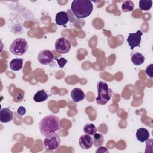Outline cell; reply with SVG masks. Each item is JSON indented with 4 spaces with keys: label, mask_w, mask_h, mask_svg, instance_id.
<instances>
[{
    "label": "cell",
    "mask_w": 153,
    "mask_h": 153,
    "mask_svg": "<svg viewBox=\"0 0 153 153\" xmlns=\"http://www.w3.org/2000/svg\"><path fill=\"white\" fill-rule=\"evenodd\" d=\"M39 128L41 134L44 136L53 133H56L61 129L60 119L54 115H48L40 121Z\"/></svg>",
    "instance_id": "6da1fadb"
},
{
    "label": "cell",
    "mask_w": 153,
    "mask_h": 153,
    "mask_svg": "<svg viewBox=\"0 0 153 153\" xmlns=\"http://www.w3.org/2000/svg\"><path fill=\"white\" fill-rule=\"evenodd\" d=\"M75 17L83 19L89 16L93 11V4L89 0H74L71 6Z\"/></svg>",
    "instance_id": "7a4b0ae2"
},
{
    "label": "cell",
    "mask_w": 153,
    "mask_h": 153,
    "mask_svg": "<svg viewBox=\"0 0 153 153\" xmlns=\"http://www.w3.org/2000/svg\"><path fill=\"white\" fill-rule=\"evenodd\" d=\"M97 88L98 94L96 99V103L101 105L106 104L112 97V90L104 81H99L97 84Z\"/></svg>",
    "instance_id": "3957f363"
},
{
    "label": "cell",
    "mask_w": 153,
    "mask_h": 153,
    "mask_svg": "<svg viewBox=\"0 0 153 153\" xmlns=\"http://www.w3.org/2000/svg\"><path fill=\"white\" fill-rule=\"evenodd\" d=\"M28 49L27 41L22 38L14 39L9 47L11 53L16 56H22L25 54Z\"/></svg>",
    "instance_id": "277c9868"
},
{
    "label": "cell",
    "mask_w": 153,
    "mask_h": 153,
    "mask_svg": "<svg viewBox=\"0 0 153 153\" xmlns=\"http://www.w3.org/2000/svg\"><path fill=\"white\" fill-rule=\"evenodd\" d=\"M43 145L44 148L47 151H54L57 149L60 145V136L56 133H53L46 136Z\"/></svg>",
    "instance_id": "5b68a950"
},
{
    "label": "cell",
    "mask_w": 153,
    "mask_h": 153,
    "mask_svg": "<svg viewBox=\"0 0 153 153\" xmlns=\"http://www.w3.org/2000/svg\"><path fill=\"white\" fill-rule=\"evenodd\" d=\"M55 50L60 54H66L69 51L71 47L70 41L65 37L58 38L55 42Z\"/></svg>",
    "instance_id": "8992f818"
},
{
    "label": "cell",
    "mask_w": 153,
    "mask_h": 153,
    "mask_svg": "<svg viewBox=\"0 0 153 153\" xmlns=\"http://www.w3.org/2000/svg\"><path fill=\"white\" fill-rule=\"evenodd\" d=\"M54 55L49 50H42L38 54L37 59L38 62L43 65H47L54 60Z\"/></svg>",
    "instance_id": "52a82bcc"
},
{
    "label": "cell",
    "mask_w": 153,
    "mask_h": 153,
    "mask_svg": "<svg viewBox=\"0 0 153 153\" xmlns=\"http://www.w3.org/2000/svg\"><path fill=\"white\" fill-rule=\"evenodd\" d=\"M142 35L143 33L140 30H137L136 33H129L128 38H127V41L128 42L131 50H133L134 47L140 45L141 42V36Z\"/></svg>",
    "instance_id": "ba28073f"
},
{
    "label": "cell",
    "mask_w": 153,
    "mask_h": 153,
    "mask_svg": "<svg viewBox=\"0 0 153 153\" xmlns=\"http://www.w3.org/2000/svg\"><path fill=\"white\" fill-rule=\"evenodd\" d=\"M79 144L82 149H89L93 145V139L91 137V136L85 134L79 137Z\"/></svg>",
    "instance_id": "9c48e42d"
},
{
    "label": "cell",
    "mask_w": 153,
    "mask_h": 153,
    "mask_svg": "<svg viewBox=\"0 0 153 153\" xmlns=\"http://www.w3.org/2000/svg\"><path fill=\"white\" fill-rule=\"evenodd\" d=\"M13 119V112L8 108H2L0 110V121L7 123L11 121Z\"/></svg>",
    "instance_id": "30bf717a"
},
{
    "label": "cell",
    "mask_w": 153,
    "mask_h": 153,
    "mask_svg": "<svg viewBox=\"0 0 153 153\" xmlns=\"http://www.w3.org/2000/svg\"><path fill=\"white\" fill-rule=\"evenodd\" d=\"M71 97L74 102L78 103L82 100L85 97V93L79 88H74L71 93Z\"/></svg>",
    "instance_id": "8fae6325"
},
{
    "label": "cell",
    "mask_w": 153,
    "mask_h": 153,
    "mask_svg": "<svg viewBox=\"0 0 153 153\" xmlns=\"http://www.w3.org/2000/svg\"><path fill=\"white\" fill-rule=\"evenodd\" d=\"M69 16L65 11H60L56 15V23L59 26L65 25L69 21Z\"/></svg>",
    "instance_id": "7c38bea8"
},
{
    "label": "cell",
    "mask_w": 153,
    "mask_h": 153,
    "mask_svg": "<svg viewBox=\"0 0 153 153\" xmlns=\"http://www.w3.org/2000/svg\"><path fill=\"white\" fill-rule=\"evenodd\" d=\"M150 136L149 133L147 129L143 127L139 128L137 130L136 133V137L137 140L140 142H144L149 139Z\"/></svg>",
    "instance_id": "4fadbf2b"
},
{
    "label": "cell",
    "mask_w": 153,
    "mask_h": 153,
    "mask_svg": "<svg viewBox=\"0 0 153 153\" xmlns=\"http://www.w3.org/2000/svg\"><path fill=\"white\" fill-rule=\"evenodd\" d=\"M131 59L132 63L136 65L139 66L142 65L145 61L144 56L139 52H133L131 54Z\"/></svg>",
    "instance_id": "5bb4252c"
},
{
    "label": "cell",
    "mask_w": 153,
    "mask_h": 153,
    "mask_svg": "<svg viewBox=\"0 0 153 153\" xmlns=\"http://www.w3.org/2000/svg\"><path fill=\"white\" fill-rule=\"evenodd\" d=\"M23 59L20 58H16L10 62V67L12 71H19L23 67Z\"/></svg>",
    "instance_id": "9a60e30c"
},
{
    "label": "cell",
    "mask_w": 153,
    "mask_h": 153,
    "mask_svg": "<svg viewBox=\"0 0 153 153\" xmlns=\"http://www.w3.org/2000/svg\"><path fill=\"white\" fill-rule=\"evenodd\" d=\"M48 97V95L47 93V92L45 91L42 90H39V91H37L35 94V95L33 96V100L36 102L40 103V102H42L46 100Z\"/></svg>",
    "instance_id": "2e32d148"
},
{
    "label": "cell",
    "mask_w": 153,
    "mask_h": 153,
    "mask_svg": "<svg viewBox=\"0 0 153 153\" xmlns=\"http://www.w3.org/2000/svg\"><path fill=\"white\" fill-rule=\"evenodd\" d=\"M97 128L93 124H87L84 126L83 131L85 134L93 136L97 132Z\"/></svg>",
    "instance_id": "e0dca14e"
},
{
    "label": "cell",
    "mask_w": 153,
    "mask_h": 153,
    "mask_svg": "<svg viewBox=\"0 0 153 153\" xmlns=\"http://www.w3.org/2000/svg\"><path fill=\"white\" fill-rule=\"evenodd\" d=\"M134 3L132 1H124L122 3L121 9L123 12L131 11L134 9Z\"/></svg>",
    "instance_id": "ac0fdd59"
},
{
    "label": "cell",
    "mask_w": 153,
    "mask_h": 153,
    "mask_svg": "<svg viewBox=\"0 0 153 153\" xmlns=\"http://www.w3.org/2000/svg\"><path fill=\"white\" fill-rule=\"evenodd\" d=\"M93 145L96 147L100 146L103 145L104 142V138L102 134L100 133H95L93 135Z\"/></svg>",
    "instance_id": "d6986e66"
},
{
    "label": "cell",
    "mask_w": 153,
    "mask_h": 153,
    "mask_svg": "<svg viewBox=\"0 0 153 153\" xmlns=\"http://www.w3.org/2000/svg\"><path fill=\"white\" fill-rule=\"evenodd\" d=\"M152 5V1L151 0L145 1V0H140L139 1V7L140 10L143 11H148L151 9Z\"/></svg>",
    "instance_id": "ffe728a7"
},
{
    "label": "cell",
    "mask_w": 153,
    "mask_h": 153,
    "mask_svg": "<svg viewBox=\"0 0 153 153\" xmlns=\"http://www.w3.org/2000/svg\"><path fill=\"white\" fill-rule=\"evenodd\" d=\"M152 66H153V65L151 63L146 67L145 70V73L146 75L151 78H152Z\"/></svg>",
    "instance_id": "44dd1931"
},
{
    "label": "cell",
    "mask_w": 153,
    "mask_h": 153,
    "mask_svg": "<svg viewBox=\"0 0 153 153\" xmlns=\"http://www.w3.org/2000/svg\"><path fill=\"white\" fill-rule=\"evenodd\" d=\"M56 61L57 62V64L60 68H63L67 63V60H66L63 57H61L60 59H56Z\"/></svg>",
    "instance_id": "7402d4cb"
},
{
    "label": "cell",
    "mask_w": 153,
    "mask_h": 153,
    "mask_svg": "<svg viewBox=\"0 0 153 153\" xmlns=\"http://www.w3.org/2000/svg\"><path fill=\"white\" fill-rule=\"evenodd\" d=\"M26 109L23 106H20L17 109V114L20 116H23V115H25L26 114Z\"/></svg>",
    "instance_id": "603a6c76"
},
{
    "label": "cell",
    "mask_w": 153,
    "mask_h": 153,
    "mask_svg": "<svg viewBox=\"0 0 153 153\" xmlns=\"http://www.w3.org/2000/svg\"><path fill=\"white\" fill-rule=\"evenodd\" d=\"M96 152H109V151L108 150V149L106 147L100 146V147L97 148V149L96 151Z\"/></svg>",
    "instance_id": "cb8c5ba5"
}]
</instances>
